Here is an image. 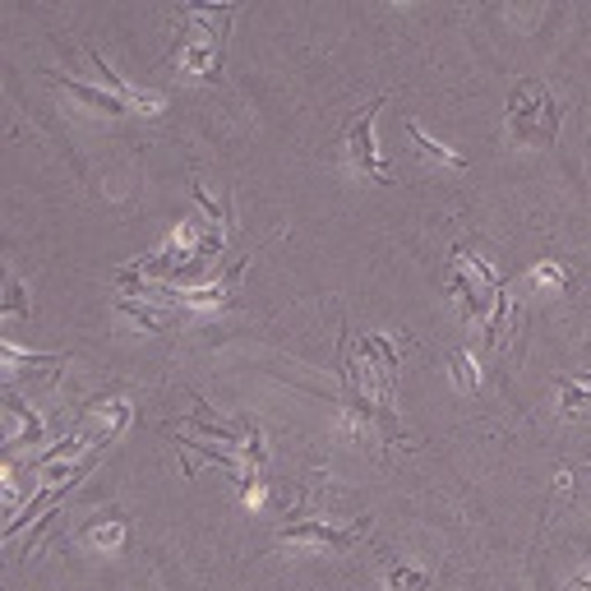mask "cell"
Listing matches in <instances>:
<instances>
[{"label":"cell","mask_w":591,"mask_h":591,"mask_svg":"<svg viewBox=\"0 0 591 591\" xmlns=\"http://www.w3.org/2000/svg\"><path fill=\"white\" fill-rule=\"evenodd\" d=\"M6 411H10V416L19 421V434H14V440H10V444H42V421H38V416H33V411H29V407H23V402H19L14 393L6 398Z\"/></svg>","instance_id":"9"},{"label":"cell","mask_w":591,"mask_h":591,"mask_svg":"<svg viewBox=\"0 0 591 591\" xmlns=\"http://www.w3.org/2000/svg\"><path fill=\"white\" fill-rule=\"evenodd\" d=\"M56 88H65L70 97H80L84 107H93V112H107V116H125V112H130L116 93H107V88H88V84H74V80H65V74H56Z\"/></svg>","instance_id":"7"},{"label":"cell","mask_w":591,"mask_h":591,"mask_svg":"<svg viewBox=\"0 0 591 591\" xmlns=\"http://www.w3.org/2000/svg\"><path fill=\"white\" fill-rule=\"evenodd\" d=\"M370 531V523L361 518L356 527H333V523H319V518H300V523H287L282 527V541L287 546H315V550H328V555H342L351 550L361 536Z\"/></svg>","instance_id":"3"},{"label":"cell","mask_w":591,"mask_h":591,"mask_svg":"<svg viewBox=\"0 0 591 591\" xmlns=\"http://www.w3.org/2000/svg\"><path fill=\"white\" fill-rule=\"evenodd\" d=\"M573 591H591V578H573Z\"/></svg>","instance_id":"17"},{"label":"cell","mask_w":591,"mask_h":591,"mask_svg":"<svg viewBox=\"0 0 591 591\" xmlns=\"http://www.w3.org/2000/svg\"><path fill=\"white\" fill-rule=\"evenodd\" d=\"M531 282H536V287L563 292V287H569V268H563V264H536V268H531Z\"/></svg>","instance_id":"15"},{"label":"cell","mask_w":591,"mask_h":591,"mask_svg":"<svg viewBox=\"0 0 591 591\" xmlns=\"http://www.w3.org/2000/svg\"><path fill=\"white\" fill-rule=\"evenodd\" d=\"M555 398H559L563 416H582V411H591V374H563V379H555Z\"/></svg>","instance_id":"6"},{"label":"cell","mask_w":591,"mask_h":591,"mask_svg":"<svg viewBox=\"0 0 591 591\" xmlns=\"http://www.w3.org/2000/svg\"><path fill=\"white\" fill-rule=\"evenodd\" d=\"M448 296L457 300L462 319H467V324H481L485 315H495V296H499V292H485L481 282L472 277V268H467V264H453V277H448Z\"/></svg>","instance_id":"5"},{"label":"cell","mask_w":591,"mask_h":591,"mask_svg":"<svg viewBox=\"0 0 591 591\" xmlns=\"http://www.w3.org/2000/svg\"><path fill=\"white\" fill-rule=\"evenodd\" d=\"M231 14H236V6H186L181 10L186 33H181V51H176V65L199 74V80H218Z\"/></svg>","instance_id":"1"},{"label":"cell","mask_w":591,"mask_h":591,"mask_svg":"<svg viewBox=\"0 0 591 591\" xmlns=\"http://www.w3.org/2000/svg\"><path fill=\"white\" fill-rule=\"evenodd\" d=\"M379 107H383V93L370 102V107H361V116H356V120L347 125V158H351L356 171H366L370 181L389 186V171H383L379 148H374V116H379Z\"/></svg>","instance_id":"4"},{"label":"cell","mask_w":591,"mask_h":591,"mask_svg":"<svg viewBox=\"0 0 591 591\" xmlns=\"http://www.w3.org/2000/svg\"><path fill=\"white\" fill-rule=\"evenodd\" d=\"M448 374H453V383H457L462 393H472L476 383H481V374H476V361H472V356L462 351V347H453V351H448Z\"/></svg>","instance_id":"13"},{"label":"cell","mask_w":591,"mask_h":591,"mask_svg":"<svg viewBox=\"0 0 591 591\" xmlns=\"http://www.w3.org/2000/svg\"><path fill=\"white\" fill-rule=\"evenodd\" d=\"M383 582H389V591H425L430 587V578L421 569H411V563H389Z\"/></svg>","instance_id":"12"},{"label":"cell","mask_w":591,"mask_h":591,"mask_svg":"<svg viewBox=\"0 0 591 591\" xmlns=\"http://www.w3.org/2000/svg\"><path fill=\"white\" fill-rule=\"evenodd\" d=\"M402 130H407V139H411V144H416V148L425 152V158H430V162H444V167H467V158H462V152H457V148H444V144H434V139H430V135L421 130V125H416V120H407V125H402Z\"/></svg>","instance_id":"8"},{"label":"cell","mask_w":591,"mask_h":591,"mask_svg":"<svg viewBox=\"0 0 591 591\" xmlns=\"http://www.w3.org/2000/svg\"><path fill=\"white\" fill-rule=\"evenodd\" d=\"M508 135L523 148H550L559 139V102L541 80H518L508 93Z\"/></svg>","instance_id":"2"},{"label":"cell","mask_w":591,"mask_h":591,"mask_svg":"<svg viewBox=\"0 0 591 591\" xmlns=\"http://www.w3.org/2000/svg\"><path fill=\"white\" fill-rule=\"evenodd\" d=\"M6 315H10V319H23V315H29V296H23V287H19L14 277H10V287H6Z\"/></svg>","instance_id":"16"},{"label":"cell","mask_w":591,"mask_h":591,"mask_svg":"<svg viewBox=\"0 0 591 591\" xmlns=\"http://www.w3.org/2000/svg\"><path fill=\"white\" fill-rule=\"evenodd\" d=\"M508 319H513V300H508V292H499L495 296V315H490V324H485V342L499 347L504 333H508Z\"/></svg>","instance_id":"14"},{"label":"cell","mask_w":591,"mask_h":591,"mask_svg":"<svg viewBox=\"0 0 591 591\" xmlns=\"http://www.w3.org/2000/svg\"><path fill=\"white\" fill-rule=\"evenodd\" d=\"M116 310H120V315H130V319H135V324H139L144 333H162V328H167L162 310H152V305H148V300H135V296H120V300H116Z\"/></svg>","instance_id":"11"},{"label":"cell","mask_w":591,"mask_h":591,"mask_svg":"<svg viewBox=\"0 0 591 591\" xmlns=\"http://www.w3.org/2000/svg\"><path fill=\"white\" fill-rule=\"evenodd\" d=\"M80 536H84V546H93V550H116V546H125V523H120V518H112V523H88Z\"/></svg>","instance_id":"10"}]
</instances>
